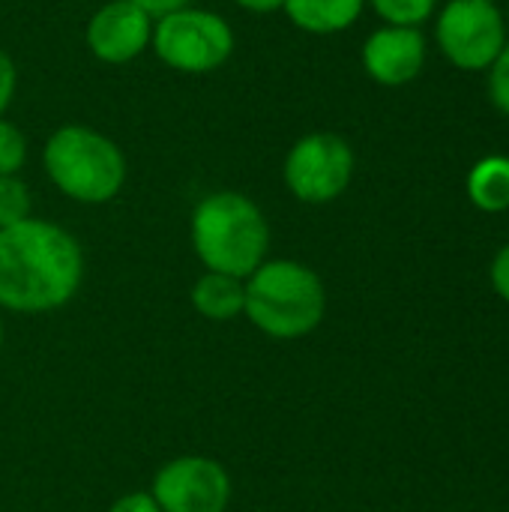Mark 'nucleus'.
<instances>
[{
  "label": "nucleus",
  "mask_w": 509,
  "mask_h": 512,
  "mask_svg": "<svg viewBox=\"0 0 509 512\" xmlns=\"http://www.w3.org/2000/svg\"><path fill=\"white\" fill-rule=\"evenodd\" d=\"M507 24H509V6H507Z\"/></svg>",
  "instance_id": "obj_25"
},
{
  "label": "nucleus",
  "mask_w": 509,
  "mask_h": 512,
  "mask_svg": "<svg viewBox=\"0 0 509 512\" xmlns=\"http://www.w3.org/2000/svg\"><path fill=\"white\" fill-rule=\"evenodd\" d=\"M108 512H162L159 510V504L153 501V495L150 492H126V495H120Z\"/></svg>",
  "instance_id": "obj_19"
},
{
  "label": "nucleus",
  "mask_w": 509,
  "mask_h": 512,
  "mask_svg": "<svg viewBox=\"0 0 509 512\" xmlns=\"http://www.w3.org/2000/svg\"><path fill=\"white\" fill-rule=\"evenodd\" d=\"M150 495L162 512H225L234 486L222 462L210 456H177L156 471Z\"/></svg>",
  "instance_id": "obj_8"
},
{
  "label": "nucleus",
  "mask_w": 509,
  "mask_h": 512,
  "mask_svg": "<svg viewBox=\"0 0 509 512\" xmlns=\"http://www.w3.org/2000/svg\"><path fill=\"white\" fill-rule=\"evenodd\" d=\"M372 9L396 27H420L432 12L438 0H369Z\"/></svg>",
  "instance_id": "obj_15"
},
{
  "label": "nucleus",
  "mask_w": 509,
  "mask_h": 512,
  "mask_svg": "<svg viewBox=\"0 0 509 512\" xmlns=\"http://www.w3.org/2000/svg\"><path fill=\"white\" fill-rule=\"evenodd\" d=\"M15 87H18V69L15 60L0 48V117L6 114V108L15 99Z\"/></svg>",
  "instance_id": "obj_18"
},
{
  "label": "nucleus",
  "mask_w": 509,
  "mask_h": 512,
  "mask_svg": "<svg viewBox=\"0 0 509 512\" xmlns=\"http://www.w3.org/2000/svg\"><path fill=\"white\" fill-rule=\"evenodd\" d=\"M492 285H495V291L509 303V243L498 252V258L492 264Z\"/></svg>",
  "instance_id": "obj_20"
},
{
  "label": "nucleus",
  "mask_w": 509,
  "mask_h": 512,
  "mask_svg": "<svg viewBox=\"0 0 509 512\" xmlns=\"http://www.w3.org/2000/svg\"><path fill=\"white\" fill-rule=\"evenodd\" d=\"M426 39L417 27L384 24L363 42V69L384 87H402L423 72Z\"/></svg>",
  "instance_id": "obj_10"
},
{
  "label": "nucleus",
  "mask_w": 509,
  "mask_h": 512,
  "mask_svg": "<svg viewBox=\"0 0 509 512\" xmlns=\"http://www.w3.org/2000/svg\"><path fill=\"white\" fill-rule=\"evenodd\" d=\"M489 96L492 102L509 117V42L504 45V51L498 54V60L489 66Z\"/></svg>",
  "instance_id": "obj_17"
},
{
  "label": "nucleus",
  "mask_w": 509,
  "mask_h": 512,
  "mask_svg": "<svg viewBox=\"0 0 509 512\" xmlns=\"http://www.w3.org/2000/svg\"><path fill=\"white\" fill-rule=\"evenodd\" d=\"M42 168L54 189L78 204H108L126 186V156L105 132L66 123L42 147Z\"/></svg>",
  "instance_id": "obj_4"
},
{
  "label": "nucleus",
  "mask_w": 509,
  "mask_h": 512,
  "mask_svg": "<svg viewBox=\"0 0 509 512\" xmlns=\"http://www.w3.org/2000/svg\"><path fill=\"white\" fill-rule=\"evenodd\" d=\"M27 162V135L0 117V177H18Z\"/></svg>",
  "instance_id": "obj_16"
},
{
  "label": "nucleus",
  "mask_w": 509,
  "mask_h": 512,
  "mask_svg": "<svg viewBox=\"0 0 509 512\" xmlns=\"http://www.w3.org/2000/svg\"><path fill=\"white\" fill-rule=\"evenodd\" d=\"M354 150L336 132H309L291 144L282 162L285 189L303 204L336 201L354 177Z\"/></svg>",
  "instance_id": "obj_6"
},
{
  "label": "nucleus",
  "mask_w": 509,
  "mask_h": 512,
  "mask_svg": "<svg viewBox=\"0 0 509 512\" xmlns=\"http://www.w3.org/2000/svg\"><path fill=\"white\" fill-rule=\"evenodd\" d=\"M237 36L228 18L213 9L183 6L153 21V54L180 75H210L234 54Z\"/></svg>",
  "instance_id": "obj_5"
},
{
  "label": "nucleus",
  "mask_w": 509,
  "mask_h": 512,
  "mask_svg": "<svg viewBox=\"0 0 509 512\" xmlns=\"http://www.w3.org/2000/svg\"><path fill=\"white\" fill-rule=\"evenodd\" d=\"M150 36H153V18L129 0L102 3L90 15L84 30L87 51L108 66H123L138 60L150 48Z\"/></svg>",
  "instance_id": "obj_9"
},
{
  "label": "nucleus",
  "mask_w": 509,
  "mask_h": 512,
  "mask_svg": "<svg viewBox=\"0 0 509 512\" xmlns=\"http://www.w3.org/2000/svg\"><path fill=\"white\" fill-rule=\"evenodd\" d=\"M30 189L21 177H0V228H12L33 213Z\"/></svg>",
  "instance_id": "obj_14"
},
{
  "label": "nucleus",
  "mask_w": 509,
  "mask_h": 512,
  "mask_svg": "<svg viewBox=\"0 0 509 512\" xmlns=\"http://www.w3.org/2000/svg\"><path fill=\"white\" fill-rule=\"evenodd\" d=\"M189 300H192V309L201 318L225 324V321H234V318L243 315L246 288H243V279H237V276L204 270L195 279V285L189 291Z\"/></svg>",
  "instance_id": "obj_11"
},
{
  "label": "nucleus",
  "mask_w": 509,
  "mask_h": 512,
  "mask_svg": "<svg viewBox=\"0 0 509 512\" xmlns=\"http://www.w3.org/2000/svg\"><path fill=\"white\" fill-rule=\"evenodd\" d=\"M366 0H285L282 12L288 21L306 33L330 36L357 24Z\"/></svg>",
  "instance_id": "obj_12"
},
{
  "label": "nucleus",
  "mask_w": 509,
  "mask_h": 512,
  "mask_svg": "<svg viewBox=\"0 0 509 512\" xmlns=\"http://www.w3.org/2000/svg\"><path fill=\"white\" fill-rule=\"evenodd\" d=\"M468 195L486 213L509 210V156H486L468 174Z\"/></svg>",
  "instance_id": "obj_13"
},
{
  "label": "nucleus",
  "mask_w": 509,
  "mask_h": 512,
  "mask_svg": "<svg viewBox=\"0 0 509 512\" xmlns=\"http://www.w3.org/2000/svg\"><path fill=\"white\" fill-rule=\"evenodd\" d=\"M129 3H135L138 9H144V12L156 21V18H162V15H168V12H174V9L189 6L192 0H129Z\"/></svg>",
  "instance_id": "obj_21"
},
{
  "label": "nucleus",
  "mask_w": 509,
  "mask_h": 512,
  "mask_svg": "<svg viewBox=\"0 0 509 512\" xmlns=\"http://www.w3.org/2000/svg\"><path fill=\"white\" fill-rule=\"evenodd\" d=\"M444 57L459 69H489L507 45V21L483 0H450L435 24Z\"/></svg>",
  "instance_id": "obj_7"
},
{
  "label": "nucleus",
  "mask_w": 509,
  "mask_h": 512,
  "mask_svg": "<svg viewBox=\"0 0 509 512\" xmlns=\"http://www.w3.org/2000/svg\"><path fill=\"white\" fill-rule=\"evenodd\" d=\"M483 3H492V6H498V0H483Z\"/></svg>",
  "instance_id": "obj_24"
},
{
  "label": "nucleus",
  "mask_w": 509,
  "mask_h": 512,
  "mask_svg": "<svg viewBox=\"0 0 509 512\" xmlns=\"http://www.w3.org/2000/svg\"><path fill=\"white\" fill-rule=\"evenodd\" d=\"M84 282V249L63 225L24 219L0 228V309L18 315L57 312Z\"/></svg>",
  "instance_id": "obj_1"
},
{
  "label": "nucleus",
  "mask_w": 509,
  "mask_h": 512,
  "mask_svg": "<svg viewBox=\"0 0 509 512\" xmlns=\"http://www.w3.org/2000/svg\"><path fill=\"white\" fill-rule=\"evenodd\" d=\"M0 351H3V318H0Z\"/></svg>",
  "instance_id": "obj_23"
},
{
  "label": "nucleus",
  "mask_w": 509,
  "mask_h": 512,
  "mask_svg": "<svg viewBox=\"0 0 509 512\" xmlns=\"http://www.w3.org/2000/svg\"><path fill=\"white\" fill-rule=\"evenodd\" d=\"M240 9L255 12V15H270V12H282L285 0H234Z\"/></svg>",
  "instance_id": "obj_22"
},
{
  "label": "nucleus",
  "mask_w": 509,
  "mask_h": 512,
  "mask_svg": "<svg viewBox=\"0 0 509 512\" xmlns=\"http://www.w3.org/2000/svg\"><path fill=\"white\" fill-rule=\"evenodd\" d=\"M189 240L204 270L246 279L267 261L270 222L249 195L219 189L195 204L189 219Z\"/></svg>",
  "instance_id": "obj_2"
},
{
  "label": "nucleus",
  "mask_w": 509,
  "mask_h": 512,
  "mask_svg": "<svg viewBox=\"0 0 509 512\" xmlns=\"http://www.w3.org/2000/svg\"><path fill=\"white\" fill-rule=\"evenodd\" d=\"M249 324L270 339H303L315 333L327 312V291L321 276L291 258H267L243 279Z\"/></svg>",
  "instance_id": "obj_3"
}]
</instances>
